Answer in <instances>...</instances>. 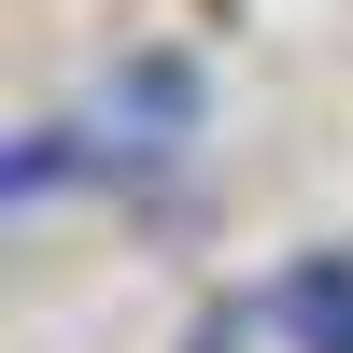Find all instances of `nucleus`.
<instances>
[{"instance_id":"nucleus-1","label":"nucleus","mask_w":353,"mask_h":353,"mask_svg":"<svg viewBox=\"0 0 353 353\" xmlns=\"http://www.w3.org/2000/svg\"><path fill=\"white\" fill-rule=\"evenodd\" d=\"M198 141V71L184 57H128V71L85 99V156L99 170H170Z\"/></svg>"},{"instance_id":"nucleus-2","label":"nucleus","mask_w":353,"mask_h":353,"mask_svg":"<svg viewBox=\"0 0 353 353\" xmlns=\"http://www.w3.org/2000/svg\"><path fill=\"white\" fill-rule=\"evenodd\" d=\"M269 325L297 353H353V254H297V269L269 283Z\"/></svg>"}]
</instances>
